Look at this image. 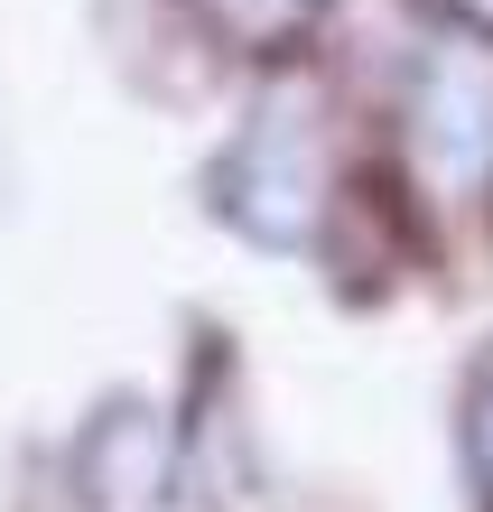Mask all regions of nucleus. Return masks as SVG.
Instances as JSON below:
<instances>
[{"label": "nucleus", "instance_id": "obj_4", "mask_svg": "<svg viewBox=\"0 0 493 512\" xmlns=\"http://www.w3.org/2000/svg\"><path fill=\"white\" fill-rule=\"evenodd\" d=\"M307 19H317V0H205V28H214L224 47H242V56L289 47Z\"/></svg>", "mask_w": 493, "mask_h": 512}, {"label": "nucleus", "instance_id": "obj_6", "mask_svg": "<svg viewBox=\"0 0 493 512\" xmlns=\"http://www.w3.org/2000/svg\"><path fill=\"white\" fill-rule=\"evenodd\" d=\"M438 10H447V19H466L475 38H493V0H438Z\"/></svg>", "mask_w": 493, "mask_h": 512}, {"label": "nucleus", "instance_id": "obj_5", "mask_svg": "<svg viewBox=\"0 0 493 512\" xmlns=\"http://www.w3.org/2000/svg\"><path fill=\"white\" fill-rule=\"evenodd\" d=\"M466 457H475V485H484V503H493V364H484L475 410H466Z\"/></svg>", "mask_w": 493, "mask_h": 512}, {"label": "nucleus", "instance_id": "obj_3", "mask_svg": "<svg viewBox=\"0 0 493 512\" xmlns=\"http://www.w3.org/2000/svg\"><path fill=\"white\" fill-rule=\"evenodd\" d=\"M84 485H94V512H159L168 485V429L149 410H112L94 438H84Z\"/></svg>", "mask_w": 493, "mask_h": 512}, {"label": "nucleus", "instance_id": "obj_1", "mask_svg": "<svg viewBox=\"0 0 493 512\" xmlns=\"http://www.w3.org/2000/svg\"><path fill=\"white\" fill-rule=\"evenodd\" d=\"M214 215H233L270 252H307L326 215V131L298 94L261 103L224 159H214Z\"/></svg>", "mask_w": 493, "mask_h": 512}, {"label": "nucleus", "instance_id": "obj_2", "mask_svg": "<svg viewBox=\"0 0 493 512\" xmlns=\"http://www.w3.org/2000/svg\"><path fill=\"white\" fill-rule=\"evenodd\" d=\"M410 177H428L447 205L493 196V66L484 56H428L410 75Z\"/></svg>", "mask_w": 493, "mask_h": 512}]
</instances>
